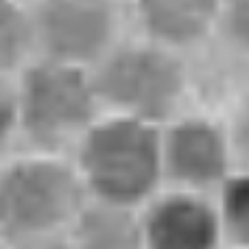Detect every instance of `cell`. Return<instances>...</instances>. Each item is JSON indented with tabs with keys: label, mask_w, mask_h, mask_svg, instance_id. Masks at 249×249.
<instances>
[{
	"label": "cell",
	"mask_w": 249,
	"mask_h": 249,
	"mask_svg": "<svg viewBox=\"0 0 249 249\" xmlns=\"http://www.w3.org/2000/svg\"><path fill=\"white\" fill-rule=\"evenodd\" d=\"M68 155L90 201L140 210L164 188L158 124L103 112Z\"/></svg>",
	"instance_id": "1"
},
{
	"label": "cell",
	"mask_w": 249,
	"mask_h": 249,
	"mask_svg": "<svg viewBox=\"0 0 249 249\" xmlns=\"http://www.w3.org/2000/svg\"><path fill=\"white\" fill-rule=\"evenodd\" d=\"M164 186L214 195L236 171L223 114L190 105L160 127Z\"/></svg>",
	"instance_id": "6"
},
{
	"label": "cell",
	"mask_w": 249,
	"mask_h": 249,
	"mask_svg": "<svg viewBox=\"0 0 249 249\" xmlns=\"http://www.w3.org/2000/svg\"><path fill=\"white\" fill-rule=\"evenodd\" d=\"M68 238L74 249H142L138 210L88 201Z\"/></svg>",
	"instance_id": "10"
},
{
	"label": "cell",
	"mask_w": 249,
	"mask_h": 249,
	"mask_svg": "<svg viewBox=\"0 0 249 249\" xmlns=\"http://www.w3.org/2000/svg\"><path fill=\"white\" fill-rule=\"evenodd\" d=\"M18 149V86L16 74L0 72V158Z\"/></svg>",
	"instance_id": "14"
},
{
	"label": "cell",
	"mask_w": 249,
	"mask_h": 249,
	"mask_svg": "<svg viewBox=\"0 0 249 249\" xmlns=\"http://www.w3.org/2000/svg\"><path fill=\"white\" fill-rule=\"evenodd\" d=\"M131 33L188 57L219 35V0H131Z\"/></svg>",
	"instance_id": "8"
},
{
	"label": "cell",
	"mask_w": 249,
	"mask_h": 249,
	"mask_svg": "<svg viewBox=\"0 0 249 249\" xmlns=\"http://www.w3.org/2000/svg\"><path fill=\"white\" fill-rule=\"evenodd\" d=\"M225 249H249V171H234L214 193Z\"/></svg>",
	"instance_id": "12"
},
{
	"label": "cell",
	"mask_w": 249,
	"mask_h": 249,
	"mask_svg": "<svg viewBox=\"0 0 249 249\" xmlns=\"http://www.w3.org/2000/svg\"><path fill=\"white\" fill-rule=\"evenodd\" d=\"M88 201L68 153L16 149L0 158V238L9 245L68 234Z\"/></svg>",
	"instance_id": "2"
},
{
	"label": "cell",
	"mask_w": 249,
	"mask_h": 249,
	"mask_svg": "<svg viewBox=\"0 0 249 249\" xmlns=\"http://www.w3.org/2000/svg\"><path fill=\"white\" fill-rule=\"evenodd\" d=\"M35 57L29 0H0V72L18 74Z\"/></svg>",
	"instance_id": "11"
},
{
	"label": "cell",
	"mask_w": 249,
	"mask_h": 249,
	"mask_svg": "<svg viewBox=\"0 0 249 249\" xmlns=\"http://www.w3.org/2000/svg\"><path fill=\"white\" fill-rule=\"evenodd\" d=\"M138 219L142 249H225L214 195L164 186Z\"/></svg>",
	"instance_id": "7"
},
{
	"label": "cell",
	"mask_w": 249,
	"mask_h": 249,
	"mask_svg": "<svg viewBox=\"0 0 249 249\" xmlns=\"http://www.w3.org/2000/svg\"><path fill=\"white\" fill-rule=\"evenodd\" d=\"M216 37L249 55V0H219Z\"/></svg>",
	"instance_id": "13"
},
{
	"label": "cell",
	"mask_w": 249,
	"mask_h": 249,
	"mask_svg": "<svg viewBox=\"0 0 249 249\" xmlns=\"http://www.w3.org/2000/svg\"><path fill=\"white\" fill-rule=\"evenodd\" d=\"M9 249H74V247L70 243L68 234H61V236H48V238L16 243V245H9Z\"/></svg>",
	"instance_id": "16"
},
{
	"label": "cell",
	"mask_w": 249,
	"mask_h": 249,
	"mask_svg": "<svg viewBox=\"0 0 249 249\" xmlns=\"http://www.w3.org/2000/svg\"><path fill=\"white\" fill-rule=\"evenodd\" d=\"M18 149L70 153L103 114L92 70L35 57L16 74Z\"/></svg>",
	"instance_id": "4"
},
{
	"label": "cell",
	"mask_w": 249,
	"mask_h": 249,
	"mask_svg": "<svg viewBox=\"0 0 249 249\" xmlns=\"http://www.w3.org/2000/svg\"><path fill=\"white\" fill-rule=\"evenodd\" d=\"M121 2H124V4H129V2H131V0H121Z\"/></svg>",
	"instance_id": "18"
},
{
	"label": "cell",
	"mask_w": 249,
	"mask_h": 249,
	"mask_svg": "<svg viewBox=\"0 0 249 249\" xmlns=\"http://www.w3.org/2000/svg\"><path fill=\"white\" fill-rule=\"evenodd\" d=\"M0 249H9V243L2 241V238H0Z\"/></svg>",
	"instance_id": "17"
},
{
	"label": "cell",
	"mask_w": 249,
	"mask_h": 249,
	"mask_svg": "<svg viewBox=\"0 0 249 249\" xmlns=\"http://www.w3.org/2000/svg\"><path fill=\"white\" fill-rule=\"evenodd\" d=\"M92 79L105 114L162 127L193 105L188 59L131 31L92 68Z\"/></svg>",
	"instance_id": "3"
},
{
	"label": "cell",
	"mask_w": 249,
	"mask_h": 249,
	"mask_svg": "<svg viewBox=\"0 0 249 249\" xmlns=\"http://www.w3.org/2000/svg\"><path fill=\"white\" fill-rule=\"evenodd\" d=\"M29 7L37 57L86 70L131 31L121 0H29Z\"/></svg>",
	"instance_id": "5"
},
{
	"label": "cell",
	"mask_w": 249,
	"mask_h": 249,
	"mask_svg": "<svg viewBox=\"0 0 249 249\" xmlns=\"http://www.w3.org/2000/svg\"><path fill=\"white\" fill-rule=\"evenodd\" d=\"M223 118L228 124L236 171H249V94L230 107Z\"/></svg>",
	"instance_id": "15"
},
{
	"label": "cell",
	"mask_w": 249,
	"mask_h": 249,
	"mask_svg": "<svg viewBox=\"0 0 249 249\" xmlns=\"http://www.w3.org/2000/svg\"><path fill=\"white\" fill-rule=\"evenodd\" d=\"M188 59L193 105L225 114L249 94V55L214 37Z\"/></svg>",
	"instance_id": "9"
}]
</instances>
